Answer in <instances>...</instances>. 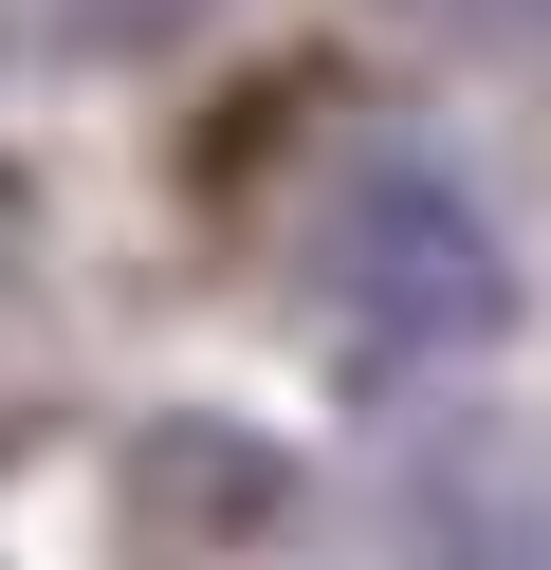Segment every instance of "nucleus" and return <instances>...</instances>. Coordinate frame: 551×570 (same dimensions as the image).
<instances>
[{
	"label": "nucleus",
	"mask_w": 551,
	"mask_h": 570,
	"mask_svg": "<svg viewBox=\"0 0 551 570\" xmlns=\"http://www.w3.org/2000/svg\"><path fill=\"white\" fill-rule=\"evenodd\" d=\"M460 570H551V533H514V515H460Z\"/></svg>",
	"instance_id": "nucleus-1"
},
{
	"label": "nucleus",
	"mask_w": 551,
	"mask_h": 570,
	"mask_svg": "<svg viewBox=\"0 0 551 570\" xmlns=\"http://www.w3.org/2000/svg\"><path fill=\"white\" fill-rule=\"evenodd\" d=\"M92 19H110V38H147V19H184V0H92Z\"/></svg>",
	"instance_id": "nucleus-2"
}]
</instances>
